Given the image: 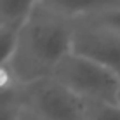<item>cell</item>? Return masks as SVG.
Instances as JSON below:
<instances>
[{
	"mask_svg": "<svg viewBox=\"0 0 120 120\" xmlns=\"http://www.w3.org/2000/svg\"><path fill=\"white\" fill-rule=\"evenodd\" d=\"M75 21L57 14L42 2L21 24L11 70L18 84L28 85L52 77L56 66L71 52Z\"/></svg>",
	"mask_w": 120,
	"mask_h": 120,
	"instance_id": "1",
	"label": "cell"
},
{
	"mask_svg": "<svg viewBox=\"0 0 120 120\" xmlns=\"http://www.w3.org/2000/svg\"><path fill=\"white\" fill-rule=\"evenodd\" d=\"M52 77L85 103H117L120 75L73 51L59 61Z\"/></svg>",
	"mask_w": 120,
	"mask_h": 120,
	"instance_id": "2",
	"label": "cell"
},
{
	"mask_svg": "<svg viewBox=\"0 0 120 120\" xmlns=\"http://www.w3.org/2000/svg\"><path fill=\"white\" fill-rule=\"evenodd\" d=\"M19 99L28 120H85V101L54 77L23 85Z\"/></svg>",
	"mask_w": 120,
	"mask_h": 120,
	"instance_id": "3",
	"label": "cell"
},
{
	"mask_svg": "<svg viewBox=\"0 0 120 120\" xmlns=\"http://www.w3.org/2000/svg\"><path fill=\"white\" fill-rule=\"evenodd\" d=\"M71 51L120 75V33L89 23H75Z\"/></svg>",
	"mask_w": 120,
	"mask_h": 120,
	"instance_id": "4",
	"label": "cell"
},
{
	"mask_svg": "<svg viewBox=\"0 0 120 120\" xmlns=\"http://www.w3.org/2000/svg\"><path fill=\"white\" fill-rule=\"evenodd\" d=\"M40 2L75 23L120 9V0H40Z\"/></svg>",
	"mask_w": 120,
	"mask_h": 120,
	"instance_id": "5",
	"label": "cell"
},
{
	"mask_svg": "<svg viewBox=\"0 0 120 120\" xmlns=\"http://www.w3.org/2000/svg\"><path fill=\"white\" fill-rule=\"evenodd\" d=\"M40 0H0V24H21L30 18Z\"/></svg>",
	"mask_w": 120,
	"mask_h": 120,
	"instance_id": "6",
	"label": "cell"
},
{
	"mask_svg": "<svg viewBox=\"0 0 120 120\" xmlns=\"http://www.w3.org/2000/svg\"><path fill=\"white\" fill-rule=\"evenodd\" d=\"M19 30L21 26L0 24V68L11 66V61L14 57L16 47H18Z\"/></svg>",
	"mask_w": 120,
	"mask_h": 120,
	"instance_id": "7",
	"label": "cell"
},
{
	"mask_svg": "<svg viewBox=\"0 0 120 120\" xmlns=\"http://www.w3.org/2000/svg\"><path fill=\"white\" fill-rule=\"evenodd\" d=\"M85 120H120V105L85 103Z\"/></svg>",
	"mask_w": 120,
	"mask_h": 120,
	"instance_id": "8",
	"label": "cell"
},
{
	"mask_svg": "<svg viewBox=\"0 0 120 120\" xmlns=\"http://www.w3.org/2000/svg\"><path fill=\"white\" fill-rule=\"evenodd\" d=\"M0 120H24L21 99L18 96L0 99Z\"/></svg>",
	"mask_w": 120,
	"mask_h": 120,
	"instance_id": "9",
	"label": "cell"
},
{
	"mask_svg": "<svg viewBox=\"0 0 120 120\" xmlns=\"http://www.w3.org/2000/svg\"><path fill=\"white\" fill-rule=\"evenodd\" d=\"M78 23H89V24H94V26H101V28L111 30L115 33H120V9L106 12V14H101V16H96L92 19L78 21Z\"/></svg>",
	"mask_w": 120,
	"mask_h": 120,
	"instance_id": "10",
	"label": "cell"
},
{
	"mask_svg": "<svg viewBox=\"0 0 120 120\" xmlns=\"http://www.w3.org/2000/svg\"><path fill=\"white\" fill-rule=\"evenodd\" d=\"M117 103L120 105V90H118V98H117Z\"/></svg>",
	"mask_w": 120,
	"mask_h": 120,
	"instance_id": "11",
	"label": "cell"
},
{
	"mask_svg": "<svg viewBox=\"0 0 120 120\" xmlns=\"http://www.w3.org/2000/svg\"><path fill=\"white\" fill-rule=\"evenodd\" d=\"M24 120H28V118H24Z\"/></svg>",
	"mask_w": 120,
	"mask_h": 120,
	"instance_id": "12",
	"label": "cell"
}]
</instances>
